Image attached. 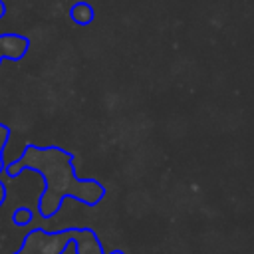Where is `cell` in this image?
<instances>
[{"label":"cell","mask_w":254,"mask_h":254,"mask_svg":"<svg viewBox=\"0 0 254 254\" xmlns=\"http://www.w3.org/2000/svg\"><path fill=\"white\" fill-rule=\"evenodd\" d=\"M26 48H28V44L22 36H2L0 38V52L8 58H14V60L22 58Z\"/></svg>","instance_id":"obj_1"},{"label":"cell","mask_w":254,"mask_h":254,"mask_svg":"<svg viewBox=\"0 0 254 254\" xmlns=\"http://www.w3.org/2000/svg\"><path fill=\"white\" fill-rule=\"evenodd\" d=\"M73 238L77 240L75 248L77 254H103L101 246L97 242V238L89 232V230H81V232H73Z\"/></svg>","instance_id":"obj_2"},{"label":"cell","mask_w":254,"mask_h":254,"mask_svg":"<svg viewBox=\"0 0 254 254\" xmlns=\"http://www.w3.org/2000/svg\"><path fill=\"white\" fill-rule=\"evenodd\" d=\"M91 18H93V8H91L89 4H85V2H75V4L71 6V20H73L75 24L85 26V24L91 22Z\"/></svg>","instance_id":"obj_3"},{"label":"cell","mask_w":254,"mask_h":254,"mask_svg":"<svg viewBox=\"0 0 254 254\" xmlns=\"http://www.w3.org/2000/svg\"><path fill=\"white\" fill-rule=\"evenodd\" d=\"M4 14H6V4H4V2L0 0V18H2Z\"/></svg>","instance_id":"obj_4"},{"label":"cell","mask_w":254,"mask_h":254,"mask_svg":"<svg viewBox=\"0 0 254 254\" xmlns=\"http://www.w3.org/2000/svg\"><path fill=\"white\" fill-rule=\"evenodd\" d=\"M111 254H123V252H111Z\"/></svg>","instance_id":"obj_5"}]
</instances>
